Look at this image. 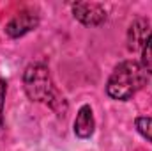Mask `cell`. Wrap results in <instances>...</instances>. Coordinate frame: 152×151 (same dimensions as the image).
I'll use <instances>...</instances> for the list:
<instances>
[{"instance_id": "1", "label": "cell", "mask_w": 152, "mask_h": 151, "mask_svg": "<svg viewBox=\"0 0 152 151\" xmlns=\"http://www.w3.org/2000/svg\"><path fill=\"white\" fill-rule=\"evenodd\" d=\"M23 87H25L27 96L32 101L46 103L53 110H57L60 115L66 114L64 98L57 93V89L53 85V80H51V75H50V70H48L46 64H42V62L30 64L23 73Z\"/></svg>"}, {"instance_id": "2", "label": "cell", "mask_w": 152, "mask_h": 151, "mask_svg": "<svg viewBox=\"0 0 152 151\" xmlns=\"http://www.w3.org/2000/svg\"><path fill=\"white\" fill-rule=\"evenodd\" d=\"M145 84V71L136 61H124L108 78L106 93L117 101H126L134 96Z\"/></svg>"}, {"instance_id": "3", "label": "cell", "mask_w": 152, "mask_h": 151, "mask_svg": "<svg viewBox=\"0 0 152 151\" xmlns=\"http://www.w3.org/2000/svg\"><path fill=\"white\" fill-rule=\"evenodd\" d=\"M71 7H73V14L76 20L88 27H97V25L104 23L108 18L106 9L96 2H76Z\"/></svg>"}, {"instance_id": "4", "label": "cell", "mask_w": 152, "mask_h": 151, "mask_svg": "<svg viewBox=\"0 0 152 151\" xmlns=\"http://www.w3.org/2000/svg\"><path fill=\"white\" fill-rule=\"evenodd\" d=\"M37 23H39V16L36 11H32V9H21L5 25V34L9 38H21L27 32L34 30L37 27Z\"/></svg>"}, {"instance_id": "5", "label": "cell", "mask_w": 152, "mask_h": 151, "mask_svg": "<svg viewBox=\"0 0 152 151\" xmlns=\"http://www.w3.org/2000/svg\"><path fill=\"white\" fill-rule=\"evenodd\" d=\"M151 36L149 32V21L143 20V18H138L131 23L129 27V34H127V46L129 50H138V48H143L147 38Z\"/></svg>"}, {"instance_id": "6", "label": "cell", "mask_w": 152, "mask_h": 151, "mask_svg": "<svg viewBox=\"0 0 152 151\" xmlns=\"http://www.w3.org/2000/svg\"><path fill=\"white\" fill-rule=\"evenodd\" d=\"M94 114H92V107L90 105H83L75 119V133L80 139H87L94 133Z\"/></svg>"}, {"instance_id": "7", "label": "cell", "mask_w": 152, "mask_h": 151, "mask_svg": "<svg viewBox=\"0 0 152 151\" xmlns=\"http://www.w3.org/2000/svg\"><path fill=\"white\" fill-rule=\"evenodd\" d=\"M142 68H143V71L152 75V32L142 48Z\"/></svg>"}, {"instance_id": "8", "label": "cell", "mask_w": 152, "mask_h": 151, "mask_svg": "<svg viewBox=\"0 0 152 151\" xmlns=\"http://www.w3.org/2000/svg\"><path fill=\"white\" fill-rule=\"evenodd\" d=\"M134 124H136V130L149 141L152 142V117H138L136 121H134Z\"/></svg>"}, {"instance_id": "9", "label": "cell", "mask_w": 152, "mask_h": 151, "mask_svg": "<svg viewBox=\"0 0 152 151\" xmlns=\"http://www.w3.org/2000/svg\"><path fill=\"white\" fill-rule=\"evenodd\" d=\"M5 82L0 78V130L4 126V100H5Z\"/></svg>"}]
</instances>
